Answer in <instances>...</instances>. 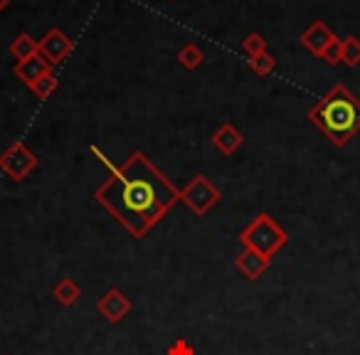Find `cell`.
Returning <instances> with one entry per match:
<instances>
[{"mask_svg": "<svg viewBox=\"0 0 360 355\" xmlns=\"http://www.w3.org/2000/svg\"><path fill=\"white\" fill-rule=\"evenodd\" d=\"M94 200L134 240H141L180 202V191L143 150H134L106 175Z\"/></svg>", "mask_w": 360, "mask_h": 355, "instance_id": "cell-1", "label": "cell"}, {"mask_svg": "<svg viewBox=\"0 0 360 355\" xmlns=\"http://www.w3.org/2000/svg\"><path fill=\"white\" fill-rule=\"evenodd\" d=\"M309 121L330 143L343 148L360 131V99L345 84H333L309 109Z\"/></svg>", "mask_w": 360, "mask_h": 355, "instance_id": "cell-2", "label": "cell"}, {"mask_svg": "<svg viewBox=\"0 0 360 355\" xmlns=\"http://www.w3.org/2000/svg\"><path fill=\"white\" fill-rule=\"evenodd\" d=\"M240 245L247 250H255L264 257L279 254V250H284L289 245V232L269 215V212H259L257 217H252V222L240 232Z\"/></svg>", "mask_w": 360, "mask_h": 355, "instance_id": "cell-3", "label": "cell"}, {"mask_svg": "<svg viewBox=\"0 0 360 355\" xmlns=\"http://www.w3.org/2000/svg\"><path fill=\"white\" fill-rule=\"evenodd\" d=\"M220 200L222 191L202 173L195 175L186 188H180V202L191 207V212H195L198 217H205Z\"/></svg>", "mask_w": 360, "mask_h": 355, "instance_id": "cell-4", "label": "cell"}, {"mask_svg": "<svg viewBox=\"0 0 360 355\" xmlns=\"http://www.w3.org/2000/svg\"><path fill=\"white\" fill-rule=\"evenodd\" d=\"M37 165H40L37 155L32 153L22 141H13V143L0 153V170L15 183L25 181Z\"/></svg>", "mask_w": 360, "mask_h": 355, "instance_id": "cell-5", "label": "cell"}, {"mask_svg": "<svg viewBox=\"0 0 360 355\" xmlns=\"http://www.w3.org/2000/svg\"><path fill=\"white\" fill-rule=\"evenodd\" d=\"M72 52H75V40H72L65 30H60V27H50V30L45 32V37L40 40V55L45 57L52 67L62 65Z\"/></svg>", "mask_w": 360, "mask_h": 355, "instance_id": "cell-6", "label": "cell"}, {"mask_svg": "<svg viewBox=\"0 0 360 355\" xmlns=\"http://www.w3.org/2000/svg\"><path fill=\"white\" fill-rule=\"evenodd\" d=\"M96 311H99V316H104L109 323H121V321L131 314V301L121 289H109L96 301Z\"/></svg>", "mask_w": 360, "mask_h": 355, "instance_id": "cell-7", "label": "cell"}, {"mask_svg": "<svg viewBox=\"0 0 360 355\" xmlns=\"http://www.w3.org/2000/svg\"><path fill=\"white\" fill-rule=\"evenodd\" d=\"M269 266H271L269 257L259 254V252H255V250H247V247H242V252L235 257V269L250 281H257Z\"/></svg>", "mask_w": 360, "mask_h": 355, "instance_id": "cell-8", "label": "cell"}, {"mask_svg": "<svg viewBox=\"0 0 360 355\" xmlns=\"http://www.w3.org/2000/svg\"><path fill=\"white\" fill-rule=\"evenodd\" d=\"M50 72H52V65L40 55V52L27 57V60H22V62H15V67H13V75L27 86L35 84L37 79H42V77L50 75Z\"/></svg>", "mask_w": 360, "mask_h": 355, "instance_id": "cell-9", "label": "cell"}, {"mask_svg": "<svg viewBox=\"0 0 360 355\" xmlns=\"http://www.w3.org/2000/svg\"><path fill=\"white\" fill-rule=\"evenodd\" d=\"M333 37H335L333 30H330L323 20H314L304 32H301V45H304L311 55L321 57V52L328 47V42L333 40Z\"/></svg>", "mask_w": 360, "mask_h": 355, "instance_id": "cell-10", "label": "cell"}, {"mask_svg": "<svg viewBox=\"0 0 360 355\" xmlns=\"http://www.w3.org/2000/svg\"><path fill=\"white\" fill-rule=\"evenodd\" d=\"M242 143H245V136H242V131H237L230 121H227V124H222L220 129L212 134V146H215L222 155L237 153V150L242 148Z\"/></svg>", "mask_w": 360, "mask_h": 355, "instance_id": "cell-11", "label": "cell"}, {"mask_svg": "<svg viewBox=\"0 0 360 355\" xmlns=\"http://www.w3.org/2000/svg\"><path fill=\"white\" fill-rule=\"evenodd\" d=\"M52 296H55L57 304L75 306L77 301H79V296H82V289H79V284L72 279V276H65V279L55 284V289H52Z\"/></svg>", "mask_w": 360, "mask_h": 355, "instance_id": "cell-12", "label": "cell"}, {"mask_svg": "<svg viewBox=\"0 0 360 355\" xmlns=\"http://www.w3.org/2000/svg\"><path fill=\"white\" fill-rule=\"evenodd\" d=\"M37 52H40V40H35L30 32H22V35H18L15 40L11 42V55L15 57L18 62L27 60V57L37 55Z\"/></svg>", "mask_w": 360, "mask_h": 355, "instance_id": "cell-13", "label": "cell"}, {"mask_svg": "<svg viewBox=\"0 0 360 355\" xmlns=\"http://www.w3.org/2000/svg\"><path fill=\"white\" fill-rule=\"evenodd\" d=\"M202 60H205V52H202L195 42H188V45L180 47V52H178L180 67H186V70H198V67L202 65Z\"/></svg>", "mask_w": 360, "mask_h": 355, "instance_id": "cell-14", "label": "cell"}, {"mask_svg": "<svg viewBox=\"0 0 360 355\" xmlns=\"http://www.w3.org/2000/svg\"><path fill=\"white\" fill-rule=\"evenodd\" d=\"M57 86H60V79H57L55 72H50V75H45L42 79H37L35 84H30V91L37 96V99H50L52 94L57 91Z\"/></svg>", "mask_w": 360, "mask_h": 355, "instance_id": "cell-15", "label": "cell"}, {"mask_svg": "<svg viewBox=\"0 0 360 355\" xmlns=\"http://www.w3.org/2000/svg\"><path fill=\"white\" fill-rule=\"evenodd\" d=\"M247 65H250V70L255 72L257 77H269L271 72L276 70V60L269 55V52H262V55H257V57H250Z\"/></svg>", "mask_w": 360, "mask_h": 355, "instance_id": "cell-16", "label": "cell"}, {"mask_svg": "<svg viewBox=\"0 0 360 355\" xmlns=\"http://www.w3.org/2000/svg\"><path fill=\"white\" fill-rule=\"evenodd\" d=\"M340 62H343L345 67L360 65V40L355 35H350L343 40V55H340Z\"/></svg>", "mask_w": 360, "mask_h": 355, "instance_id": "cell-17", "label": "cell"}, {"mask_svg": "<svg viewBox=\"0 0 360 355\" xmlns=\"http://www.w3.org/2000/svg\"><path fill=\"white\" fill-rule=\"evenodd\" d=\"M242 50H245L247 57H257V55H262V52H266L264 35H259V32H250V35L242 40Z\"/></svg>", "mask_w": 360, "mask_h": 355, "instance_id": "cell-18", "label": "cell"}, {"mask_svg": "<svg viewBox=\"0 0 360 355\" xmlns=\"http://www.w3.org/2000/svg\"><path fill=\"white\" fill-rule=\"evenodd\" d=\"M340 55H343V40H338V37H333V40L328 42V47H326L323 52H321V60L326 62V65L335 67L340 62Z\"/></svg>", "mask_w": 360, "mask_h": 355, "instance_id": "cell-19", "label": "cell"}, {"mask_svg": "<svg viewBox=\"0 0 360 355\" xmlns=\"http://www.w3.org/2000/svg\"><path fill=\"white\" fill-rule=\"evenodd\" d=\"M165 355H195V348L191 345V340L178 338L168 350H165Z\"/></svg>", "mask_w": 360, "mask_h": 355, "instance_id": "cell-20", "label": "cell"}, {"mask_svg": "<svg viewBox=\"0 0 360 355\" xmlns=\"http://www.w3.org/2000/svg\"><path fill=\"white\" fill-rule=\"evenodd\" d=\"M89 150H91V153L96 155V160H99L101 165H106V170H109V173H111V170L116 168V163H111V160H109V155H106V153H101V150H99V146H91Z\"/></svg>", "mask_w": 360, "mask_h": 355, "instance_id": "cell-21", "label": "cell"}, {"mask_svg": "<svg viewBox=\"0 0 360 355\" xmlns=\"http://www.w3.org/2000/svg\"><path fill=\"white\" fill-rule=\"evenodd\" d=\"M8 6H11V0H0V13L8 11Z\"/></svg>", "mask_w": 360, "mask_h": 355, "instance_id": "cell-22", "label": "cell"}]
</instances>
